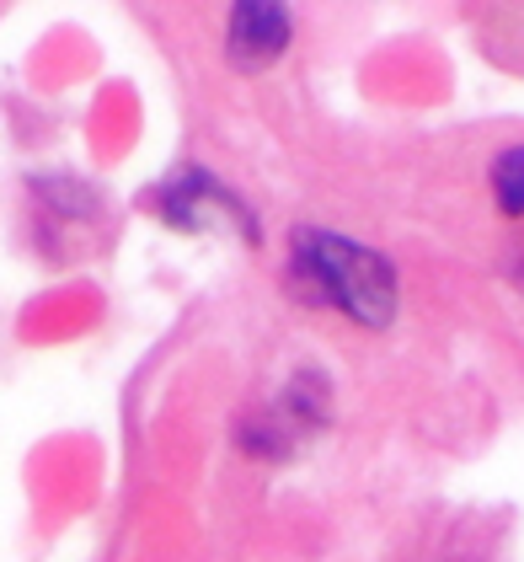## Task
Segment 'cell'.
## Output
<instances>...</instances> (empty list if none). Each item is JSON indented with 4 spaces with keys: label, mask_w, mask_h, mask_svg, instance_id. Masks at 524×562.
Wrapping results in <instances>:
<instances>
[{
    "label": "cell",
    "mask_w": 524,
    "mask_h": 562,
    "mask_svg": "<svg viewBox=\"0 0 524 562\" xmlns=\"http://www.w3.org/2000/svg\"><path fill=\"white\" fill-rule=\"evenodd\" d=\"M492 188H498L503 210H524V150H509V156H498Z\"/></svg>",
    "instance_id": "6da1fadb"
}]
</instances>
